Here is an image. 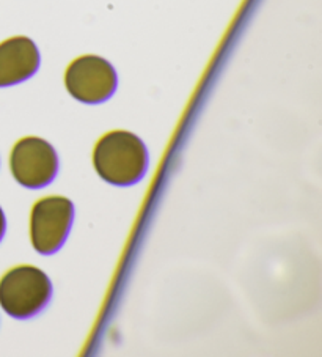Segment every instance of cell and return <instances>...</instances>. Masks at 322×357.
Returning a JSON list of instances; mask_svg holds the SVG:
<instances>
[{"instance_id":"6da1fadb","label":"cell","mask_w":322,"mask_h":357,"mask_svg":"<svg viewBox=\"0 0 322 357\" xmlns=\"http://www.w3.org/2000/svg\"><path fill=\"white\" fill-rule=\"evenodd\" d=\"M93 164L104 181L114 186H132L146 174V146L132 132L112 131L99 139Z\"/></svg>"},{"instance_id":"7a4b0ae2","label":"cell","mask_w":322,"mask_h":357,"mask_svg":"<svg viewBox=\"0 0 322 357\" xmlns=\"http://www.w3.org/2000/svg\"><path fill=\"white\" fill-rule=\"evenodd\" d=\"M51 296V280L35 266H16L0 279V307L13 318L26 319L36 315Z\"/></svg>"},{"instance_id":"3957f363","label":"cell","mask_w":322,"mask_h":357,"mask_svg":"<svg viewBox=\"0 0 322 357\" xmlns=\"http://www.w3.org/2000/svg\"><path fill=\"white\" fill-rule=\"evenodd\" d=\"M74 218V206L65 197H46L36 202L30 216V239L43 255L55 254L66 241Z\"/></svg>"},{"instance_id":"277c9868","label":"cell","mask_w":322,"mask_h":357,"mask_svg":"<svg viewBox=\"0 0 322 357\" xmlns=\"http://www.w3.org/2000/svg\"><path fill=\"white\" fill-rule=\"evenodd\" d=\"M116 73L107 60L98 55H84L68 66L65 75L66 90L80 102L99 104L115 93Z\"/></svg>"},{"instance_id":"5b68a950","label":"cell","mask_w":322,"mask_h":357,"mask_svg":"<svg viewBox=\"0 0 322 357\" xmlns=\"http://www.w3.org/2000/svg\"><path fill=\"white\" fill-rule=\"evenodd\" d=\"M10 167L21 186L40 189L51 184L57 176L59 156L45 139L24 137L11 151Z\"/></svg>"},{"instance_id":"8992f818","label":"cell","mask_w":322,"mask_h":357,"mask_svg":"<svg viewBox=\"0 0 322 357\" xmlns=\"http://www.w3.org/2000/svg\"><path fill=\"white\" fill-rule=\"evenodd\" d=\"M38 68V47L27 36H13L0 43V87L27 81Z\"/></svg>"},{"instance_id":"52a82bcc","label":"cell","mask_w":322,"mask_h":357,"mask_svg":"<svg viewBox=\"0 0 322 357\" xmlns=\"http://www.w3.org/2000/svg\"><path fill=\"white\" fill-rule=\"evenodd\" d=\"M5 230H7V220H5V214L2 211V208H0V241H2V238L5 235Z\"/></svg>"}]
</instances>
